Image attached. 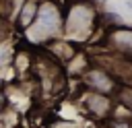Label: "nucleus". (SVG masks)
Segmentation results:
<instances>
[{"instance_id": "f257e3e1", "label": "nucleus", "mask_w": 132, "mask_h": 128, "mask_svg": "<svg viewBox=\"0 0 132 128\" xmlns=\"http://www.w3.org/2000/svg\"><path fill=\"white\" fill-rule=\"evenodd\" d=\"M37 14H39V12H37V2H35V0H25L21 12H19V17H16V27H19V29L31 27V23L37 19Z\"/></svg>"}, {"instance_id": "f03ea898", "label": "nucleus", "mask_w": 132, "mask_h": 128, "mask_svg": "<svg viewBox=\"0 0 132 128\" xmlns=\"http://www.w3.org/2000/svg\"><path fill=\"white\" fill-rule=\"evenodd\" d=\"M101 23H109V25H120L122 23V14L120 12H103L101 14Z\"/></svg>"}]
</instances>
